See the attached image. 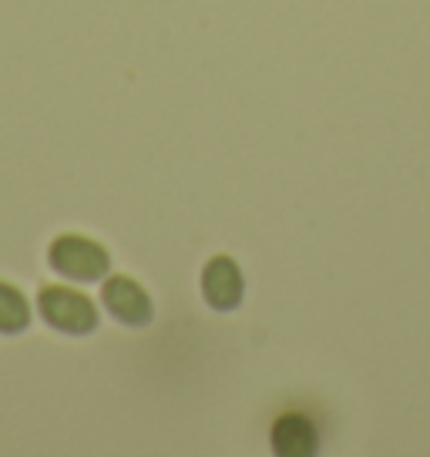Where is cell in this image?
Segmentation results:
<instances>
[{
    "label": "cell",
    "mask_w": 430,
    "mask_h": 457,
    "mask_svg": "<svg viewBox=\"0 0 430 457\" xmlns=\"http://www.w3.org/2000/svg\"><path fill=\"white\" fill-rule=\"evenodd\" d=\"M41 313L51 327L64 333H91L98 327V310L85 293L68 286H47L41 289Z\"/></svg>",
    "instance_id": "cell-1"
},
{
    "label": "cell",
    "mask_w": 430,
    "mask_h": 457,
    "mask_svg": "<svg viewBox=\"0 0 430 457\" xmlns=\"http://www.w3.org/2000/svg\"><path fill=\"white\" fill-rule=\"evenodd\" d=\"M51 266L68 279L95 283L108 272V253L85 236H61L58 243L51 245Z\"/></svg>",
    "instance_id": "cell-2"
},
{
    "label": "cell",
    "mask_w": 430,
    "mask_h": 457,
    "mask_svg": "<svg viewBox=\"0 0 430 457\" xmlns=\"http://www.w3.org/2000/svg\"><path fill=\"white\" fill-rule=\"evenodd\" d=\"M101 300H104V306L112 310L115 320L128 323V327H145L152 320V300H148V293L135 279H128V276L108 279L104 289H101Z\"/></svg>",
    "instance_id": "cell-3"
},
{
    "label": "cell",
    "mask_w": 430,
    "mask_h": 457,
    "mask_svg": "<svg viewBox=\"0 0 430 457\" xmlns=\"http://www.w3.org/2000/svg\"><path fill=\"white\" fill-rule=\"evenodd\" d=\"M202 293L215 310H232L243 300V272L229 256H215L202 272Z\"/></svg>",
    "instance_id": "cell-4"
},
{
    "label": "cell",
    "mask_w": 430,
    "mask_h": 457,
    "mask_svg": "<svg viewBox=\"0 0 430 457\" xmlns=\"http://www.w3.org/2000/svg\"><path fill=\"white\" fill-rule=\"evenodd\" d=\"M319 447L313 420L302 414H283L273 424V451L283 457H310Z\"/></svg>",
    "instance_id": "cell-5"
},
{
    "label": "cell",
    "mask_w": 430,
    "mask_h": 457,
    "mask_svg": "<svg viewBox=\"0 0 430 457\" xmlns=\"http://www.w3.org/2000/svg\"><path fill=\"white\" fill-rule=\"evenodd\" d=\"M28 303H24V296L17 293L14 286L0 283V329L4 333H17V329L28 327Z\"/></svg>",
    "instance_id": "cell-6"
}]
</instances>
